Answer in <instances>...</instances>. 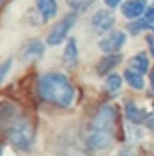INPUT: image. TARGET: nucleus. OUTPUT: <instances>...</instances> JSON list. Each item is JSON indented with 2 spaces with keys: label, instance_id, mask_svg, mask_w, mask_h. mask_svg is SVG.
<instances>
[{
  "label": "nucleus",
  "instance_id": "a211bd4d",
  "mask_svg": "<svg viewBox=\"0 0 154 156\" xmlns=\"http://www.w3.org/2000/svg\"><path fill=\"white\" fill-rule=\"evenodd\" d=\"M11 67H13V58H6L4 62H0V86H2L4 80L9 76Z\"/></svg>",
  "mask_w": 154,
  "mask_h": 156
},
{
  "label": "nucleus",
  "instance_id": "7ed1b4c3",
  "mask_svg": "<svg viewBox=\"0 0 154 156\" xmlns=\"http://www.w3.org/2000/svg\"><path fill=\"white\" fill-rule=\"evenodd\" d=\"M2 141H6L19 154L33 152L35 143H37V123H35V119L28 112H23V115L9 126V130L6 132Z\"/></svg>",
  "mask_w": 154,
  "mask_h": 156
},
{
  "label": "nucleus",
  "instance_id": "9b49d317",
  "mask_svg": "<svg viewBox=\"0 0 154 156\" xmlns=\"http://www.w3.org/2000/svg\"><path fill=\"white\" fill-rule=\"evenodd\" d=\"M61 62H63V65H65L69 71H74L76 67L80 65V47H78L76 37H69L67 41H65Z\"/></svg>",
  "mask_w": 154,
  "mask_h": 156
},
{
  "label": "nucleus",
  "instance_id": "dca6fc26",
  "mask_svg": "<svg viewBox=\"0 0 154 156\" xmlns=\"http://www.w3.org/2000/svg\"><path fill=\"white\" fill-rule=\"evenodd\" d=\"M128 62H130V65H128L130 69L138 71L141 74H149L150 69H152V65H150V56L147 52H136Z\"/></svg>",
  "mask_w": 154,
  "mask_h": 156
},
{
  "label": "nucleus",
  "instance_id": "bb28decb",
  "mask_svg": "<svg viewBox=\"0 0 154 156\" xmlns=\"http://www.w3.org/2000/svg\"><path fill=\"white\" fill-rule=\"evenodd\" d=\"M149 8H150V9H154V2H150V6H149Z\"/></svg>",
  "mask_w": 154,
  "mask_h": 156
},
{
  "label": "nucleus",
  "instance_id": "6ab92c4d",
  "mask_svg": "<svg viewBox=\"0 0 154 156\" xmlns=\"http://www.w3.org/2000/svg\"><path fill=\"white\" fill-rule=\"evenodd\" d=\"M141 23H143V28H145V32H149V34H154V9H147V13L141 17Z\"/></svg>",
  "mask_w": 154,
  "mask_h": 156
},
{
  "label": "nucleus",
  "instance_id": "f8f14e48",
  "mask_svg": "<svg viewBox=\"0 0 154 156\" xmlns=\"http://www.w3.org/2000/svg\"><path fill=\"white\" fill-rule=\"evenodd\" d=\"M123 62V56L121 54H104L100 60L95 63V73H97V76H108L111 73H115V69H117Z\"/></svg>",
  "mask_w": 154,
  "mask_h": 156
},
{
  "label": "nucleus",
  "instance_id": "2eb2a0df",
  "mask_svg": "<svg viewBox=\"0 0 154 156\" xmlns=\"http://www.w3.org/2000/svg\"><path fill=\"white\" fill-rule=\"evenodd\" d=\"M123 80H124V84H126L132 91H143V89H145V74L134 71V69H130V67H126V69L123 71Z\"/></svg>",
  "mask_w": 154,
  "mask_h": 156
},
{
  "label": "nucleus",
  "instance_id": "20e7f679",
  "mask_svg": "<svg viewBox=\"0 0 154 156\" xmlns=\"http://www.w3.org/2000/svg\"><path fill=\"white\" fill-rule=\"evenodd\" d=\"M78 13L74 11H67L63 17H60L58 21L52 24V28L47 34V45L48 47H60L63 45L67 39L71 37V32L74 30L76 23H78Z\"/></svg>",
  "mask_w": 154,
  "mask_h": 156
},
{
  "label": "nucleus",
  "instance_id": "4be33fe9",
  "mask_svg": "<svg viewBox=\"0 0 154 156\" xmlns=\"http://www.w3.org/2000/svg\"><path fill=\"white\" fill-rule=\"evenodd\" d=\"M145 41H147L149 56H150V58H154V34H147V35H145Z\"/></svg>",
  "mask_w": 154,
  "mask_h": 156
},
{
  "label": "nucleus",
  "instance_id": "f03ea898",
  "mask_svg": "<svg viewBox=\"0 0 154 156\" xmlns=\"http://www.w3.org/2000/svg\"><path fill=\"white\" fill-rule=\"evenodd\" d=\"M33 95L41 106L52 110H71L76 102V86L65 73L47 71L35 78Z\"/></svg>",
  "mask_w": 154,
  "mask_h": 156
},
{
  "label": "nucleus",
  "instance_id": "423d86ee",
  "mask_svg": "<svg viewBox=\"0 0 154 156\" xmlns=\"http://www.w3.org/2000/svg\"><path fill=\"white\" fill-rule=\"evenodd\" d=\"M126 32L119 30V28H113L111 32H108L106 35H102L99 39L97 47L100 48V52L104 54H121V50L126 45Z\"/></svg>",
  "mask_w": 154,
  "mask_h": 156
},
{
  "label": "nucleus",
  "instance_id": "6e6552de",
  "mask_svg": "<svg viewBox=\"0 0 154 156\" xmlns=\"http://www.w3.org/2000/svg\"><path fill=\"white\" fill-rule=\"evenodd\" d=\"M121 113H123V119H124L130 126L145 128V119H147L149 110L143 108V106H139L136 101H132V99L124 101V104H123V112H121Z\"/></svg>",
  "mask_w": 154,
  "mask_h": 156
},
{
  "label": "nucleus",
  "instance_id": "f257e3e1",
  "mask_svg": "<svg viewBox=\"0 0 154 156\" xmlns=\"http://www.w3.org/2000/svg\"><path fill=\"white\" fill-rule=\"evenodd\" d=\"M123 113L111 102L95 106L82 126V140L87 156H106L117 145Z\"/></svg>",
  "mask_w": 154,
  "mask_h": 156
},
{
  "label": "nucleus",
  "instance_id": "b1692460",
  "mask_svg": "<svg viewBox=\"0 0 154 156\" xmlns=\"http://www.w3.org/2000/svg\"><path fill=\"white\" fill-rule=\"evenodd\" d=\"M149 97H150V99H154V67L149 73Z\"/></svg>",
  "mask_w": 154,
  "mask_h": 156
},
{
  "label": "nucleus",
  "instance_id": "412c9836",
  "mask_svg": "<svg viewBox=\"0 0 154 156\" xmlns=\"http://www.w3.org/2000/svg\"><path fill=\"white\" fill-rule=\"evenodd\" d=\"M145 128H147L149 132H152V134H154V101H152V106H150V110H149V113H147Z\"/></svg>",
  "mask_w": 154,
  "mask_h": 156
},
{
  "label": "nucleus",
  "instance_id": "5701e85b",
  "mask_svg": "<svg viewBox=\"0 0 154 156\" xmlns=\"http://www.w3.org/2000/svg\"><path fill=\"white\" fill-rule=\"evenodd\" d=\"M124 2V0H104V8H108V9H117V8H121V4Z\"/></svg>",
  "mask_w": 154,
  "mask_h": 156
},
{
  "label": "nucleus",
  "instance_id": "9d476101",
  "mask_svg": "<svg viewBox=\"0 0 154 156\" xmlns=\"http://www.w3.org/2000/svg\"><path fill=\"white\" fill-rule=\"evenodd\" d=\"M149 0H124V2L121 4V15L126 19V23L130 21H138V19H141L147 9H149Z\"/></svg>",
  "mask_w": 154,
  "mask_h": 156
},
{
  "label": "nucleus",
  "instance_id": "aec40b11",
  "mask_svg": "<svg viewBox=\"0 0 154 156\" xmlns=\"http://www.w3.org/2000/svg\"><path fill=\"white\" fill-rule=\"evenodd\" d=\"M113 156H141V152H139V149H138L136 145L132 143V145H126V147L119 149Z\"/></svg>",
  "mask_w": 154,
  "mask_h": 156
},
{
  "label": "nucleus",
  "instance_id": "1a4fd4ad",
  "mask_svg": "<svg viewBox=\"0 0 154 156\" xmlns=\"http://www.w3.org/2000/svg\"><path fill=\"white\" fill-rule=\"evenodd\" d=\"M47 41H41V39H28V41L24 43L23 50H21V58H23V62H39L45 58L47 54Z\"/></svg>",
  "mask_w": 154,
  "mask_h": 156
},
{
  "label": "nucleus",
  "instance_id": "ddd939ff",
  "mask_svg": "<svg viewBox=\"0 0 154 156\" xmlns=\"http://www.w3.org/2000/svg\"><path fill=\"white\" fill-rule=\"evenodd\" d=\"M58 0H35V13L39 15V23H50L58 17Z\"/></svg>",
  "mask_w": 154,
  "mask_h": 156
},
{
  "label": "nucleus",
  "instance_id": "0eeeda50",
  "mask_svg": "<svg viewBox=\"0 0 154 156\" xmlns=\"http://www.w3.org/2000/svg\"><path fill=\"white\" fill-rule=\"evenodd\" d=\"M23 108L19 106L17 102L9 101V99H4L0 101V140H4L6 132L9 130V126L23 115Z\"/></svg>",
  "mask_w": 154,
  "mask_h": 156
},
{
  "label": "nucleus",
  "instance_id": "a878e982",
  "mask_svg": "<svg viewBox=\"0 0 154 156\" xmlns=\"http://www.w3.org/2000/svg\"><path fill=\"white\" fill-rule=\"evenodd\" d=\"M0 156H4V147L0 145Z\"/></svg>",
  "mask_w": 154,
  "mask_h": 156
},
{
  "label": "nucleus",
  "instance_id": "f3484780",
  "mask_svg": "<svg viewBox=\"0 0 154 156\" xmlns=\"http://www.w3.org/2000/svg\"><path fill=\"white\" fill-rule=\"evenodd\" d=\"M67 6H69V11H74V13H87V0H67Z\"/></svg>",
  "mask_w": 154,
  "mask_h": 156
},
{
  "label": "nucleus",
  "instance_id": "393cba45",
  "mask_svg": "<svg viewBox=\"0 0 154 156\" xmlns=\"http://www.w3.org/2000/svg\"><path fill=\"white\" fill-rule=\"evenodd\" d=\"M6 4H8V0H0V9H2V8H4Z\"/></svg>",
  "mask_w": 154,
  "mask_h": 156
},
{
  "label": "nucleus",
  "instance_id": "4468645a",
  "mask_svg": "<svg viewBox=\"0 0 154 156\" xmlns=\"http://www.w3.org/2000/svg\"><path fill=\"white\" fill-rule=\"evenodd\" d=\"M124 86V80H123V74H119L117 71L108 74L104 78V89H106V95L110 99H115V97L121 95V89Z\"/></svg>",
  "mask_w": 154,
  "mask_h": 156
},
{
  "label": "nucleus",
  "instance_id": "39448f33",
  "mask_svg": "<svg viewBox=\"0 0 154 156\" xmlns=\"http://www.w3.org/2000/svg\"><path fill=\"white\" fill-rule=\"evenodd\" d=\"M89 28L95 35H106L108 32H111L115 28V13L108 8H100L95 9L89 15Z\"/></svg>",
  "mask_w": 154,
  "mask_h": 156
}]
</instances>
